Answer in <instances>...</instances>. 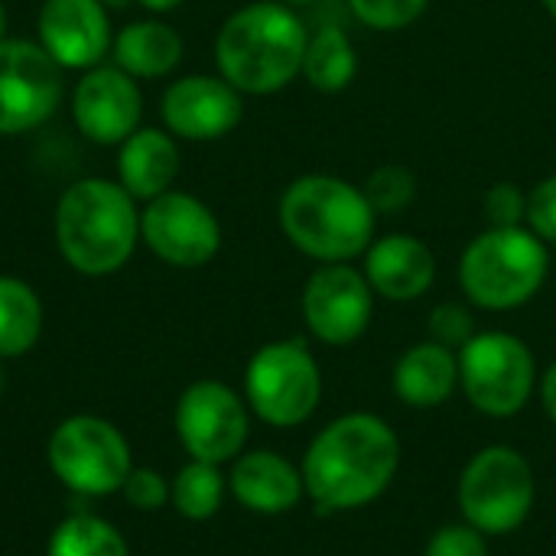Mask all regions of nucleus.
I'll return each mask as SVG.
<instances>
[{"mask_svg":"<svg viewBox=\"0 0 556 556\" xmlns=\"http://www.w3.org/2000/svg\"><path fill=\"white\" fill-rule=\"evenodd\" d=\"M39 46L62 68H94L111 52V23L101 0H46L39 10Z\"/></svg>","mask_w":556,"mask_h":556,"instance_id":"16","label":"nucleus"},{"mask_svg":"<svg viewBox=\"0 0 556 556\" xmlns=\"http://www.w3.org/2000/svg\"><path fill=\"white\" fill-rule=\"evenodd\" d=\"M391 388L407 407L433 410L459 388V355L430 339L417 342L394 362Z\"/></svg>","mask_w":556,"mask_h":556,"instance_id":"20","label":"nucleus"},{"mask_svg":"<svg viewBox=\"0 0 556 556\" xmlns=\"http://www.w3.org/2000/svg\"><path fill=\"white\" fill-rule=\"evenodd\" d=\"M179 166V147L169 130L137 127L117 150V182L140 202L169 192Z\"/></svg>","mask_w":556,"mask_h":556,"instance_id":"19","label":"nucleus"},{"mask_svg":"<svg viewBox=\"0 0 556 556\" xmlns=\"http://www.w3.org/2000/svg\"><path fill=\"white\" fill-rule=\"evenodd\" d=\"M277 218L287 241L319 264H349L352 257H362L375 241L378 225L362 186L332 173L296 176L280 195Z\"/></svg>","mask_w":556,"mask_h":556,"instance_id":"3","label":"nucleus"},{"mask_svg":"<svg viewBox=\"0 0 556 556\" xmlns=\"http://www.w3.org/2000/svg\"><path fill=\"white\" fill-rule=\"evenodd\" d=\"M62 65L29 39H0V134L39 127L62 101Z\"/></svg>","mask_w":556,"mask_h":556,"instance_id":"12","label":"nucleus"},{"mask_svg":"<svg viewBox=\"0 0 556 556\" xmlns=\"http://www.w3.org/2000/svg\"><path fill=\"white\" fill-rule=\"evenodd\" d=\"M551 270L547 244L528 228H485L459 257V287L466 300L489 313H508L531 303Z\"/></svg>","mask_w":556,"mask_h":556,"instance_id":"5","label":"nucleus"},{"mask_svg":"<svg viewBox=\"0 0 556 556\" xmlns=\"http://www.w3.org/2000/svg\"><path fill=\"white\" fill-rule=\"evenodd\" d=\"M251 433L248 401L222 381H195L176 404V437L189 459L231 463L244 453Z\"/></svg>","mask_w":556,"mask_h":556,"instance_id":"10","label":"nucleus"},{"mask_svg":"<svg viewBox=\"0 0 556 556\" xmlns=\"http://www.w3.org/2000/svg\"><path fill=\"white\" fill-rule=\"evenodd\" d=\"M42 332V303L20 277L0 274V362L26 355Z\"/></svg>","mask_w":556,"mask_h":556,"instance_id":"23","label":"nucleus"},{"mask_svg":"<svg viewBox=\"0 0 556 556\" xmlns=\"http://www.w3.org/2000/svg\"><path fill=\"white\" fill-rule=\"evenodd\" d=\"M538 391H541V404H544L547 417L556 424V362L544 371V378L538 381Z\"/></svg>","mask_w":556,"mask_h":556,"instance_id":"33","label":"nucleus"},{"mask_svg":"<svg viewBox=\"0 0 556 556\" xmlns=\"http://www.w3.org/2000/svg\"><path fill=\"white\" fill-rule=\"evenodd\" d=\"M430 0H349V10L358 23L378 33H397L414 26L427 13Z\"/></svg>","mask_w":556,"mask_h":556,"instance_id":"27","label":"nucleus"},{"mask_svg":"<svg viewBox=\"0 0 556 556\" xmlns=\"http://www.w3.org/2000/svg\"><path fill=\"white\" fill-rule=\"evenodd\" d=\"M287 7H293V10H300V7H313V3H319V0H283Z\"/></svg>","mask_w":556,"mask_h":556,"instance_id":"35","label":"nucleus"},{"mask_svg":"<svg viewBox=\"0 0 556 556\" xmlns=\"http://www.w3.org/2000/svg\"><path fill=\"white\" fill-rule=\"evenodd\" d=\"M72 117L94 143H124L143 117V94L134 75L117 65L88 68L72 94Z\"/></svg>","mask_w":556,"mask_h":556,"instance_id":"15","label":"nucleus"},{"mask_svg":"<svg viewBox=\"0 0 556 556\" xmlns=\"http://www.w3.org/2000/svg\"><path fill=\"white\" fill-rule=\"evenodd\" d=\"M485 218L492 228L528 225V192L518 182H495L485 192Z\"/></svg>","mask_w":556,"mask_h":556,"instance_id":"29","label":"nucleus"},{"mask_svg":"<svg viewBox=\"0 0 556 556\" xmlns=\"http://www.w3.org/2000/svg\"><path fill=\"white\" fill-rule=\"evenodd\" d=\"M143 10H153V13H169V10H176L182 0H137Z\"/></svg>","mask_w":556,"mask_h":556,"instance_id":"34","label":"nucleus"},{"mask_svg":"<svg viewBox=\"0 0 556 556\" xmlns=\"http://www.w3.org/2000/svg\"><path fill=\"white\" fill-rule=\"evenodd\" d=\"M160 114L179 140H222L241 124L244 94L222 75H186L166 88Z\"/></svg>","mask_w":556,"mask_h":556,"instance_id":"14","label":"nucleus"},{"mask_svg":"<svg viewBox=\"0 0 556 556\" xmlns=\"http://www.w3.org/2000/svg\"><path fill=\"white\" fill-rule=\"evenodd\" d=\"M46 459L68 492L88 498L121 492L134 469L127 437L114 424L91 414H75L62 420L49 437Z\"/></svg>","mask_w":556,"mask_h":556,"instance_id":"9","label":"nucleus"},{"mask_svg":"<svg viewBox=\"0 0 556 556\" xmlns=\"http://www.w3.org/2000/svg\"><path fill=\"white\" fill-rule=\"evenodd\" d=\"M528 228L544 244H556V173L528 192Z\"/></svg>","mask_w":556,"mask_h":556,"instance_id":"32","label":"nucleus"},{"mask_svg":"<svg viewBox=\"0 0 556 556\" xmlns=\"http://www.w3.org/2000/svg\"><path fill=\"white\" fill-rule=\"evenodd\" d=\"M424 556H489V538L472 525H443L424 547Z\"/></svg>","mask_w":556,"mask_h":556,"instance_id":"30","label":"nucleus"},{"mask_svg":"<svg viewBox=\"0 0 556 556\" xmlns=\"http://www.w3.org/2000/svg\"><path fill=\"white\" fill-rule=\"evenodd\" d=\"M538 482L531 463L515 446H485L479 450L456 485V502L463 521L482 531L485 538H505L518 531L534 508Z\"/></svg>","mask_w":556,"mask_h":556,"instance_id":"6","label":"nucleus"},{"mask_svg":"<svg viewBox=\"0 0 556 556\" xmlns=\"http://www.w3.org/2000/svg\"><path fill=\"white\" fill-rule=\"evenodd\" d=\"M101 3H104L108 10H121V7H127L130 0H101Z\"/></svg>","mask_w":556,"mask_h":556,"instance_id":"36","label":"nucleus"},{"mask_svg":"<svg viewBox=\"0 0 556 556\" xmlns=\"http://www.w3.org/2000/svg\"><path fill=\"white\" fill-rule=\"evenodd\" d=\"M300 303L306 329L323 345L336 349L358 342L375 316V290L352 264H319L306 280Z\"/></svg>","mask_w":556,"mask_h":556,"instance_id":"13","label":"nucleus"},{"mask_svg":"<svg viewBox=\"0 0 556 556\" xmlns=\"http://www.w3.org/2000/svg\"><path fill=\"white\" fill-rule=\"evenodd\" d=\"M427 332H430V342H440L453 352H459L479 329H476V316L466 303H437L430 309V319H427Z\"/></svg>","mask_w":556,"mask_h":556,"instance_id":"28","label":"nucleus"},{"mask_svg":"<svg viewBox=\"0 0 556 556\" xmlns=\"http://www.w3.org/2000/svg\"><path fill=\"white\" fill-rule=\"evenodd\" d=\"M544 7H547V13L556 20V0H544Z\"/></svg>","mask_w":556,"mask_h":556,"instance_id":"38","label":"nucleus"},{"mask_svg":"<svg viewBox=\"0 0 556 556\" xmlns=\"http://www.w3.org/2000/svg\"><path fill=\"white\" fill-rule=\"evenodd\" d=\"M306 23L283 0L235 10L215 36L218 75L241 94H274L303 72Z\"/></svg>","mask_w":556,"mask_h":556,"instance_id":"2","label":"nucleus"},{"mask_svg":"<svg viewBox=\"0 0 556 556\" xmlns=\"http://www.w3.org/2000/svg\"><path fill=\"white\" fill-rule=\"evenodd\" d=\"M55 241L65 264L85 277L121 270L140 241L137 199L121 182L98 176L68 186L55 208Z\"/></svg>","mask_w":556,"mask_h":556,"instance_id":"4","label":"nucleus"},{"mask_svg":"<svg viewBox=\"0 0 556 556\" xmlns=\"http://www.w3.org/2000/svg\"><path fill=\"white\" fill-rule=\"evenodd\" d=\"M121 495L137 511H160L169 505V482L156 469H130Z\"/></svg>","mask_w":556,"mask_h":556,"instance_id":"31","label":"nucleus"},{"mask_svg":"<svg viewBox=\"0 0 556 556\" xmlns=\"http://www.w3.org/2000/svg\"><path fill=\"white\" fill-rule=\"evenodd\" d=\"M114 65L134 78H163L182 62V36L160 20H137L111 42Z\"/></svg>","mask_w":556,"mask_h":556,"instance_id":"21","label":"nucleus"},{"mask_svg":"<svg viewBox=\"0 0 556 556\" xmlns=\"http://www.w3.org/2000/svg\"><path fill=\"white\" fill-rule=\"evenodd\" d=\"M362 192L375 215H401L417 202V176L401 163H384L368 173Z\"/></svg>","mask_w":556,"mask_h":556,"instance_id":"26","label":"nucleus"},{"mask_svg":"<svg viewBox=\"0 0 556 556\" xmlns=\"http://www.w3.org/2000/svg\"><path fill=\"white\" fill-rule=\"evenodd\" d=\"M228 489L241 508L254 515H267V518L287 515L306 498L300 466H293L287 456L274 450L241 453L231 466Z\"/></svg>","mask_w":556,"mask_h":556,"instance_id":"18","label":"nucleus"},{"mask_svg":"<svg viewBox=\"0 0 556 556\" xmlns=\"http://www.w3.org/2000/svg\"><path fill=\"white\" fill-rule=\"evenodd\" d=\"M3 33H7V10H3V3H0V39H3Z\"/></svg>","mask_w":556,"mask_h":556,"instance_id":"37","label":"nucleus"},{"mask_svg":"<svg viewBox=\"0 0 556 556\" xmlns=\"http://www.w3.org/2000/svg\"><path fill=\"white\" fill-rule=\"evenodd\" d=\"M459 388L469 404L495 420L521 414L538 391V362L511 332H476L459 352Z\"/></svg>","mask_w":556,"mask_h":556,"instance_id":"8","label":"nucleus"},{"mask_svg":"<svg viewBox=\"0 0 556 556\" xmlns=\"http://www.w3.org/2000/svg\"><path fill=\"white\" fill-rule=\"evenodd\" d=\"M244 401L257 420L277 430L306 424L323 401V371L303 339L261 345L244 368Z\"/></svg>","mask_w":556,"mask_h":556,"instance_id":"7","label":"nucleus"},{"mask_svg":"<svg viewBox=\"0 0 556 556\" xmlns=\"http://www.w3.org/2000/svg\"><path fill=\"white\" fill-rule=\"evenodd\" d=\"M143 244L169 267H205L222 251V222L192 192H163L140 212Z\"/></svg>","mask_w":556,"mask_h":556,"instance_id":"11","label":"nucleus"},{"mask_svg":"<svg viewBox=\"0 0 556 556\" xmlns=\"http://www.w3.org/2000/svg\"><path fill=\"white\" fill-rule=\"evenodd\" d=\"M225 492L228 479L222 476V466L189 459L169 482V505L186 521H208L222 511Z\"/></svg>","mask_w":556,"mask_h":556,"instance_id":"24","label":"nucleus"},{"mask_svg":"<svg viewBox=\"0 0 556 556\" xmlns=\"http://www.w3.org/2000/svg\"><path fill=\"white\" fill-rule=\"evenodd\" d=\"M401 469V440L388 420L355 410L323 427L303 453L306 498L319 515L378 502Z\"/></svg>","mask_w":556,"mask_h":556,"instance_id":"1","label":"nucleus"},{"mask_svg":"<svg viewBox=\"0 0 556 556\" xmlns=\"http://www.w3.org/2000/svg\"><path fill=\"white\" fill-rule=\"evenodd\" d=\"M300 75L323 94L345 91L358 75V52H355V42L349 39V33L339 26H323V29L309 33Z\"/></svg>","mask_w":556,"mask_h":556,"instance_id":"22","label":"nucleus"},{"mask_svg":"<svg viewBox=\"0 0 556 556\" xmlns=\"http://www.w3.org/2000/svg\"><path fill=\"white\" fill-rule=\"evenodd\" d=\"M362 257H365L362 274L368 277L375 296L391 300V303H414L437 280V257L427 248V241L414 235L394 231V235L375 238Z\"/></svg>","mask_w":556,"mask_h":556,"instance_id":"17","label":"nucleus"},{"mask_svg":"<svg viewBox=\"0 0 556 556\" xmlns=\"http://www.w3.org/2000/svg\"><path fill=\"white\" fill-rule=\"evenodd\" d=\"M46 556H130V547L111 521L98 515H72L52 531Z\"/></svg>","mask_w":556,"mask_h":556,"instance_id":"25","label":"nucleus"}]
</instances>
